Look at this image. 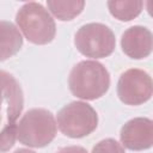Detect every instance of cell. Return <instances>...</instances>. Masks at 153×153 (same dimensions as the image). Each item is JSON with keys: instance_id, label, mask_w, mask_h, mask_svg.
Instances as JSON below:
<instances>
[{"instance_id": "10", "label": "cell", "mask_w": 153, "mask_h": 153, "mask_svg": "<svg viewBox=\"0 0 153 153\" xmlns=\"http://www.w3.org/2000/svg\"><path fill=\"white\" fill-rule=\"evenodd\" d=\"M23 45V37L14 24L0 22V61L16 55Z\"/></svg>"}, {"instance_id": "2", "label": "cell", "mask_w": 153, "mask_h": 153, "mask_svg": "<svg viewBox=\"0 0 153 153\" xmlns=\"http://www.w3.org/2000/svg\"><path fill=\"white\" fill-rule=\"evenodd\" d=\"M16 22L25 38L33 44H48L55 37V22L41 4L29 2L20 7Z\"/></svg>"}, {"instance_id": "4", "label": "cell", "mask_w": 153, "mask_h": 153, "mask_svg": "<svg viewBox=\"0 0 153 153\" xmlns=\"http://www.w3.org/2000/svg\"><path fill=\"white\" fill-rule=\"evenodd\" d=\"M98 124L94 109L84 102H72L57 114V127L66 136L79 139L90 135Z\"/></svg>"}, {"instance_id": "13", "label": "cell", "mask_w": 153, "mask_h": 153, "mask_svg": "<svg viewBox=\"0 0 153 153\" xmlns=\"http://www.w3.org/2000/svg\"><path fill=\"white\" fill-rule=\"evenodd\" d=\"M17 139V123L0 117V152L10 151Z\"/></svg>"}, {"instance_id": "9", "label": "cell", "mask_w": 153, "mask_h": 153, "mask_svg": "<svg viewBox=\"0 0 153 153\" xmlns=\"http://www.w3.org/2000/svg\"><path fill=\"white\" fill-rule=\"evenodd\" d=\"M121 47L127 56L135 60L145 59L152 51V33L147 27L131 26L122 35Z\"/></svg>"}, {"instance_id": "8", "label": "cell", "mask_w": 153, "mask_h": 153, "mask_svg": "<svg viewBox=\"0 0 153 153\" xmlns=\"http://www.w3.org/2000/svg\"><path fill=\"white\" fill-rule=\"evenodd\" d=\"M123 147L131 151L147 149L153 143V123L149 118L137 117L128 121L121 129Z\"/></svg>"}, {"instance_id": "14", "label": "cell", "mask_w": 153, "mask_h": 153, "mask_svg": "<svg viewBox=\"0 0 153 153\" xmlns=\"http://www.w3.org/2000/svg\"><path fill=\"white\" fill-rule=\"evenodd\" d=\"M93 152H123L124 147H122L117 141L112 139H106L100 141L97 146L93 147Z\"/></svg>"}, {"instance_id": "7", "label": "cell", "mask_w": 153, "mask_h": 153, "mask_svg": "<svg viewBox=\"0 0 153 153\" xmlns=\"http://www.w3.org/2000/svg\"><path fill=\"white\" fill-rule=\"evenodd\" d=\"M24 106L23 91L14 76L0 71V117L16 123Z\"/></svg>"}, {"instance_id": "6", "label": "cell", "mask_w": 153, "mask_h": 153, "mask_svg": "<svg viewBox=\"0 0 153 153\" xmlns=\"http://www.w3.org/2000/svg\"><path fill=\"white\" fill-rule=\"evenodd\" d=\"M117 96L127 105L146 103L152 96V79L149 74L136 68L126 71L118 79Z\"/></svg>"}, {"instance_id": "1", "label": "cell", "mask_w": 153, "mask_h": 153, "mask_svg": "<svg viewBox=\"0 0 153 153\" xmlns=\"http://www.w3.org/2000/svg\"><path fill=\"white\" fill-rule=\"evenodd\" d=\"M68 86L75 97L94 100L104 96L109 90L110 75L102 63L97 61H81L71 71Z\"/></svg>"}, {"instance_id": "11", "label": "cell", "mask_w": 153, "mask_h": 153, "mask_svg": "<svg viewBox=\"0 0 153 153\" xmlns=\"http://www.w3.org/2000/svg\"><path fill=\"white\" fill-rule=\"evenodd\" d=\"M143 7V0H108V8L112 17L121 22L136 18Z\"/></svg>"}, {"instance_id": "3", "label": "cell", "mask_w": 153, "mask_h": 153, "mask_svg": "<svg viewBox=\"0 0 153 153\" xmlns=\"http://www.w3.org/2000/svg\"><path fill=\"white\" fill-rule=\"evenodd\" d=\"M56 135V122L53 114L45 109L26 111L17 126V139L29 147H44Z\"/></svg>"}, {"instance_id": "5", "label": "cell", "mask_w": 153, "mask_h": 153, "mask_svg": "<svg viewBox=\"0 0 153 153\" xmlns=\"http://www.w3.org/2000/svg\"><path fill=\"white\" fill-rule=\"evenodd\" d=\"M74 44L86 57L102 59L112 54L116 39L115 35L106 25L90 23L82 25L75 33Z\"/></svg>"}, {"instance_id": "15", "label": "cell", "mask_w": 153, "mask_h": 153, "mask_svg": "<svg viewBox=\"0 0 153 153\" xmlns=\"http://www.w3.org/2000/svg\"><path fill=\"white\" fill-rule=\"evenodd\" d=\"M19 1H27V0H19Z\"/></svg>"}, {"instance_id": "12", "label": "cell", "mask_w": 153, "mask_h": 153, "mask_svg": "<svg viewBox=\"0 0 153 153\" xmlns=\"http://www.w3.org/2000/svg\"><path fill=\"white\" fill-rule=\"evenodd\" d=\"M47 4L55 18L72 20L82 12L85 0H47Z\"/></svg>"}]
</instances>
